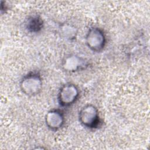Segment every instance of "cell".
I'll list each match as a JSON object with an SVG mask.
<instances>
[{"label":"cell","instance_id":"8992f818","mask_svg":"<svg viewBox=\"0 0 150 150\" xmlns=\"http://www.w3.org/2000/svg\"><path fill=\"white\" fill-rule=\"evenodd\" d=\"M45 122L46 126L50 129L52 131L58 130L64 122L63 113L57 109L50 110L45 115Z\"/></svg>","mask_w":150,"mask_h":150},{"label":"cell","instance_id":"52a82bcc","mask_svg":"<svg viewBox=\"0 0 150 150\" xmlns=\"http://www.w3.org/2000/svg\"><path fill=\"white\" fill-rule=\"evenodd\" d=\"M43 26V20L39 16H33L28 19L26 24L27 30L32 33L39 32Z\"/></svg>","mask_w":150,"mask_h":150},{"label":"cell","instance_id":"3957f363","mask_svg":"<svg viewBox=\"0 0 150 150\" xmlns=\"http://www.w3.org/2000/svg\"><path fill=\"white\" fill-rule=\"evenodd\" d=\"M86 43L92 51H101L106 43V38L103 30L97 27L90 28L86 36Z\"/></svg>","mask_w":150,"mask_h":150},{"label":"cell","instance_id":"277c9868","mask_svg":"<svg viewBox=\"0 0 150 150\" xmlns=\"http://www.w3.org/2000/svg\"><path fill=\"white\" fill-rule=\"evenodd\" d=\"M78 87L73 83H66L60 89L57 100L59 104L62 107H68L74 104L79 96Z\"/></svg>","mask_w":150,"mask_h":150},{"label":"cell","instance_id":"5b68a950","mask_svg":"<svg viewBox=\"0 0 150 150\" xmlns=\"http://www.w3.org/2000/svg\"><path fill=\"white\" fill-rule=\"evenodd\" d=\"M87 62L83 57L76 54H69L64 57L62 67L66 71L75 72L87 66Z\"/></svg>","mask_w":150,"mask_h":150},{"label":"cell","instance_id":"6da1fadb","mask_svg":"<svg viewBox=\"0 0 150 150\" xmlns=\"http://www.w3.org/2000/svg\"><path fill=\"white\" fill-rule=\"evenodd\" d=\"M43 81L40 74L37 72H30L21 80L20 87L22 91L28 96L38 94L42 90Z\"/></svg>","mask_w":150,"mask_h":150},{"label":"cell","instance_id":"7a4b0ae2","mask_svg":"<svg viewBox=\"0 0 150 150\" xmlns=\"http://www.w3.org/2000/svg\"><path fill=\"white\" fill-rule=\"evenodd\" d=\"M80 122L88 128H96L100 123L98 110L92 104H87L83 107L79 112Z\"/></svg>","mask_w":150,"mask_h":150},{"label":"cell","instance_id":"ba28073f","mask_svg":"<svg viewBox=\"0 0 150 150\" xmlns=\"http://www.w3.org/2000/svg\"><path fill=\"white\" fill-rule=\"evenodd\" d=\"M62 34L68 39H74L76 36L77 31L76 28L69 23H64L60 27Z\"/></svg>","mask_w":150,"mask_h":150}]
</instances>
